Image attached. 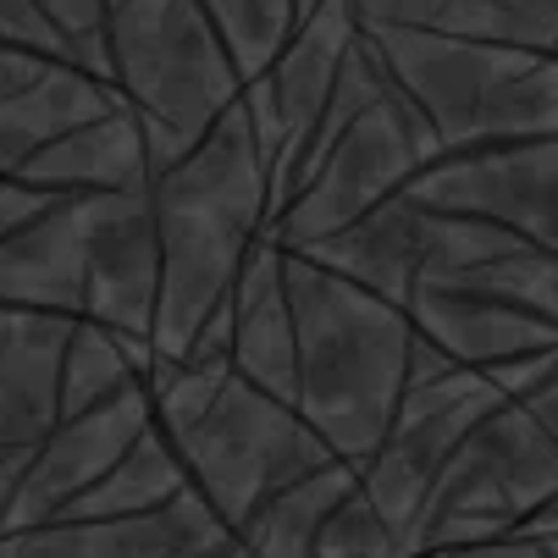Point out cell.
<instances>
[{"mask_svg": "<svg viewBox=\"0 0 558 558\" xmlns=\"http://www.w3.org/2000/svg\"><path fill=\"white\" fill-rule=\"evenodd\" d=\"M437 155L558 138V56L426 28H360Z\"/></svg>", "mask_w": 558, "mask_h": 558, "instance_id": "obj_3", "label": "cell"}, {"mask_svg": "<svg viewBox=\"0 0 558 558\" xmlns=\"http://www.w3.org/2000/svg\"><path fill=\"white\" fill-rule=\"evenodd\" d=\"M310 558H410L404 542L392 536V525L360 498V487L327 514L322 536H315Z\"/></svg>", "mask_w": 558, "mask_h": 558, "instance_id": "obj_26", "label": "cell"}, {"mask_svg": "<svg viewBox=\"0 0 558 558\" xmlns=\"http://www.w3.org/2000/svg\"><path fill=\"white\" fill-rule=\"evenodd\" d=\"M117 106H122V95L111 84H100V77L77 72V66H50L28 89L0 100V178H17V167L28 155H39L50 138L84 128Z\"/></svg>", "mask_w": 558, "mask_h": 558, "instance_id": "obj_19", "label": "cell"}, {"mask_svg": "<svg viewBox=\"0 0 558 558\" xmlns=\"http://www.w3.org/2000/svg\"><path fill=\"white\" fill-rule=\"evenodd\" d=\"M23 464H28V453H7V459H0V536H7V509H12V493H17Z\"/></svg>", "mask_w": 558, "mask_h": 558, "instance_id": "obj_34", "label": "cell"}, {"mask_svg": "<svg viewBox=\"0 0 558 558\" xmlns=\"http://www.w3.org/2000/svg\"><path fill=\"white\" fill-rule=\"evenodd\" d=\"M404 315H410V332L459 371H493L504 360L558 349V322L459 282H415Z\"/></svg>", "mask_w": 558, "mask_h": 558, "instance_id": "obj_14", "label": "cell"}, {"mask_svg": "<svg viewBox=\"0 0 558 558\" xmlns=\"http://www.w3.org/2000/svg\"><path fill=\"white\" fill-rule=\"evenodd\" d=\"M293 255L404 310L415 293V277H421V210L404 199H387L371 216H360L354 227L322 238L310 250H293Z\"/></svg>", "mask_w": 558, "mask_h": 558, "instance_id": "obj_18", "label": "cell"}, {"mask_svg": "<svg viewBox=\"0 0 558 558\" xmlns=\"http://www.w3.org/2000/svg\"><path fill=\"white\" fill-rule=\"evenodd\" d=\"M183 487H189V470H183L178 448L161 437V426L149 421V426L138 432V442L100 475L84 498H72L56 520H122V514H149V509L172 504Z\"/></svg>", "mask_w": 558, "mask_h": 558, "instance_id": "obj_21", "label": "cell"}, {"mask_svg": "<svg viewBox=\"0 0 558 558\" xmlns=\"http://www.w3.org/2000/svg\"><path fill=\"white\" fill-rule=\"evenodd\" d=\"M155 288H161V255H155L149 205L138 194H95L89 238H84V322L149 343L155 327Z\"/></svg>", "mask_w": 558, "mask_h": 558, "instance_id": "obj_13", "label": "cell"}, {"mask_svg": "<svg viewBox=\"0 0 558 558\" xmlns=\"http://www.w3.org/2000/svg\"><path fill=\"white\" fill-rule=\"evenodd\" d=\"M149 426V398L144 381L106 398V404L56 421L34 448L28 464L17 475V493L7 509V531H28V525H50L72 498H84L100 475L138 442V432Z\"/></svg>", "mask_w": 558, "mask_h": 558, "instance_id": "obj_11", "label": "cell"}, {"mask_svg": "<svg viewBox=\"0 0 558 558\" xmlns=\"http://www.w3.org/2000/svg\"><path fill=\"white\" fill-rule=\"evenodd\" d=\"M17 183L45 189L56 199H95V194H138L149 183L138 117L128 106L50 138L39 155L17 167Z\"/></svg>", "mask_w": 558, "mask_h": 558, "instance_id": "obj_16", "label": "cell"}, {"mask_svg": "<svg viewBox=\"0 0 558 558\" xmlns=\"http://www.w3.org/2000/svg\"><path fill=\"white\" fill-rule=\"evenodd\" d=\"M504 12H514V17H525L531 28H542V34H553L558 39V0H498Z\"/></svg>", "mask_w": 558, "mask_h": 558, "instance_id": "obj_33", "label": "cell"}, {"mask_svg": "<svg viewBox=\"0 0 558 558\" xmlns=\"http://www.w3.org/2000/svg\"><path fill=\"white\" fill-rule=\"evenodd\" d=\"M84 238L89 199H61L12 238H0V310L77 322V310H84Z\"/></svg>", "mask_w": 558, "mask_h": 558, "instance_id": "obj_15", "label": "cell"}, {"mask_svg": "<svg viewBox=\"0 0 558 558\" xmlns=\"http://www.w3.org/2000/svg\"><path fill=\"white\" fill-rule=\"evenodd\" d=\"M498 404L504 398L493 392V381L482 371H448L437 381L404 387L376 453L354 470L360 498L392 525V536L404 542V553H410V536H415V520H421V504L437 482V470L448 464L459 437Z\"/></svg>", "mask_w": 558, "mask_h": 558, "instance_id": "obj_8", "label": "cell"}, {"mask_svg": "<svg viewBox=\"0 0 558 558\" xmlns=\"http://www.w3.org/2000/svg\"><path fill=\"white\" fill-rule=\"evenodd\" d=\"M354 34L360 28H354L349 0H327L322 12L293 23L282 50L238 89V100H244V111H250V128H255V144H260V167H266V227L288 205L293 167H299V155L310 144L315 117H322V106L332 95L338 61L354 45Z\"/></svg>", "mask_w": 558, "mask_h": 558, "instance_id": "obj_9", "label": "cell"}, {"mask_svg": "<svg viewBox=\"0 0 558 558\" xmlns=\"http://www.w3.org/2000/svg\"><path fill=\"white\" fill-rule=\"evenodd\" d=\"M61 315L0 310V459L28 453L56 426V371L66 343Z\"/></svg>", "mask_w": 558, "mask_h": 558, "instance_id": "obj_17", "label": "cell"}, {"mask_svg": "<svg viewBox=\"0 0 558 558\" xmlns=\"http://www.w3.org/2000/svg\"><path fill=\"white\" fill-rule=\"evenodd\" d=\"M322 7H327V0H288V28H293V23H304L310 12H322Z\"/></svg>", "mask_w": 558, "mask_h": 558, "instance_id": "obj_35", "label": "cell"}, {"mask_svg": "<svg viewBox=\"0 0 558 558\" xmlns=\"http://www.w3.org/2000/svg\"><path fill=\"white\" fill-rule=\"evenodd\" d=\"M514 250H525V238H514L504 227L421 210V277L415 282H448V277H464V271L487 266V260H504Z\"/></svg>", "mask_w": 558, "mask_h": 558, "instance_id": "obj_23", "label": "cell"}, {"mask_svg": "<svg viewBox=\"0 0 558 558\" xmlns=\"http://www.w3.org/2000/svg\"><path fill=\"white\" fill-rule=\"evenodd\" d=\"M199 7L210 12L238 77H250L282 50L288 39V0H199Z\"/></svg>", "mask_w": 558, "mask_h": 558, "instance_id": "obj_25", "label": "cell"}, {"mask_svg": "<svg viewBox=\"0 0 558 558\" xmlns=\"http://www.w3.org/2000/svg\"><path fill=\"white\" fill-rule=\"evenodd\" d=\"M558 498V387L475 421L421 504L410 553L482 547L514 536Z\"/></svg>", "mask_w": 558, "mask_h": 558, "instance_id": "obj_5", "label": "cell"}, {"mask_svg": "<svg viewBox=\"0 0 558 558\" xmlns=\"http://www.w3.org/2000/svg\"><path fill=\"white\" fill-rule=\"evenodd\" d=\"M39 17L72 45L77 72L106 84V0H34Z\"/></svg>", "mask_w": 558, "mask_h": 558, "instance_id": "obj_27", "label": "cell"}, {"mask_svg": "<svg viewBox=\"0 0 558 558\" xmlns=\"http://www.w3.org/2000/svg\"><path fill=\"white\" fill-rule=\"evenodd\" d=\"M398 199L432 216L504 227L525 238V244L558 255V138H520V144L437 155L432 167H421L404 183Z\"/></svg>", "mask_w": 558, "mask_h": 558, "instance_id": "obj_10", "label": "cell"}, {"mask_svg": "<svg viewBox=\"0 0 558 558\" xmlns=\"http://www.w3.org/2000/svg\"><path fill=\"white\" fill-rule=\"evenodd\" d=\"M282 299L293 322V415L338 464L360 470L404 398L410 315L299 255H282Z\"/></svg>", "mask_w": 558, "mask_h": 558, "instance_id": "obj_2", "label": "cell"}, {"mask_svg": "<svg viewBox=\"0 0 558 558\" xmlns=\"http://www.w3.org/2000/svg\"><path fill=\"white\" fill-rule=\"evenodd\" d=\"M0 558H238L216 509L183 487L172 504L122 520H50L0 536Z\"/></svg>", "mask_w": 558, "mask_h": 558, "instance_id": "obj_12", "label": "cell"}, {"mask_svg": "<svg viewBox=\"0 0 558 558\" xmlns=\"http://www.w3.org/2000/svg\"><path fill=\"white\" fill-rule=\"evenodd\" d=\"M432 161H437V144H432L426 122L410 111L404 95L387 89L376 106H365L332 138V149L310 167V178L293 189L282 216L266 227V238L282 255L322 244V238L354 227L360 216H371L376 205L398 199L404 183Z\"/></svg>", "mask_w": 558, "mask_h": 558, "instance_id": "obj_7", "label": "cell"}, {"mask_svg": "<svg viewBox=\"0 0 558 558\" xmlns=\"http://www.w3.org/2000/svg\"><path fill=\"white\" fill-rule=\"evenodd\" d=\"M50 205H61V199L45 194V189H28V183H17V178H0V238H12V232L28 227L34 216H45Z\"/></svg>", "mask_w": 558, "mask_h": 558, "instance_id": "obj_30", "label": "cell"}, {"mask_svg": "<svg viewBox=\"0 0 558 558\" xmlns=\"http://www.w3.org/2000/svg\"><path fill=\"white\" fill-rule=\"evenodd\" d=\"M155 349L138 343V338H117L95 322H77L66 327V343H61V371H56V421L66 415H84L95 404H106V398L128 392L144 381Z\"/></svg>", "mask_w": 558, "mask_h": 558, "instance_id": "obj_22", "label": "cell"}, {"mask_svg": "<svg viewBox=\"0 0 558 558\" xmlns=\"http://www.w3.org/2000/svg\"><path fill=\"white\" fill-rule=\"evenodd\" d=\"M415 558H558V542L504 536V542H482V547H442V553H415Z\"/></svg>", "mask_w": 558, "mask_h": 558, "instance_id": "obj_31", "label": "cell"}, {"mask_svg": "<svg viewBox=\"0 0 558 558\" xmlns=\"http://www.w3.org/2000/svg\"><path fill=\"white\" fill-rule=\"evenodd\" d=\"M106 84L138 117L155 178L205 138L244 77L199 0H117L106 12Z\"/></svg>", "mask_w": 558, "mask_h": 558, "instance_id": "obj_4", "label": "cell"}, {"mask_svg": "<svg viewBox=\"0 0 558 558\" xmlns=\"http://www.w3.org/2000/svg\"><path fill=\"white\" fill-rule=\"evenodd\" d=\"M161 288H155V360H183L194 332L232 293L244 255L266 238V167L244 100H232L178 167L144 183Z\"/></svg>", "mask_w": 558, "mask_h": 558, "instance_id": "obj_1", "label": "cell"}, {"mask_svg": "<svg viewBox=\"0 0 558 558\" xmlns=\"http://www.w3.org/2000/svg\"><path fill=\"white\" fill-rule=\"evenodd\" d=\"M354 493V470L349 464H327L315 475H299L282 493H271L244 525L232 531L238 558H310L315 536H322L327 514Z\"/></svg>", "mask_w": 558, "mask_h": 558, "instance_id": "obj_20", "label": "cell"}, {"mask_svg": "<svg viewBox=\"0 0 558 558\" xmlns=\"http://www.w3.org/2000/svg\"><path fill=\"white\" fill-rule=\"evenodd\" d=\"M493 381V392L504 398V404H520V398L531 392H547L558 387V349H542V354H520V360H504L493 371H482Z\"/></svg>", "mask_w": 558, "mask_h": 558, "instance_id": "obj_29", "label": "cell"}, {"mask_svg": "<svg viewBox=\"0 0 558 558\" xmlns=\"http://www.w3.org/2000/svg\"><path fill=\"white\" fill-rule=\"evenodd\" d=\"M111 7H117V0H106V12H111Z\"/></svg>", "mask_w": 558, "mask_h": 558, "instance_id": "obj_36", "label": "cell"}, {"mask_svg": "<svg viewBox=\"0 0 558 558\" xmlns=\"http://www.w3.org/2000/svg\"><path fill=\"white\" fill-rule=\"evenodd\" d=\"M459 288H475L487 299H504V304H520L531 315H547V322H558V255L553 250H514L504 260H487L475 266L464 277H448Z\"/></svg>", "mask_w": 558, "mask_h": 558, "instance_id": "obj_24", "label": "cell"}, {"mask_svg": "<svg viewBox=\"0 0 558 558\" xmlns=\"http://www.w3.org/2000/svg\"><path fill=\"white\" fill-rule=\"evenodd\" d=\"M56 61H39V56H23V50H7L0 45V100H12L17 89H28L34 77H45Z\"/></svg>", "mask_w": 558, "mask_h": 558, "instance_id": "obj_32", "label": "cell"}, {"mask_svg": "<svg viewBox=\"0 0 558 558\" xmlns=\"http://www.w3.org/2000/svg\"><path fill=\"white\" fill-rule=\"evenodd\" d=\"M167 442L189 470V487L216 509L227 531H238L271 493H282L299 475L338 464L288 404L255 392L232 371L216 381L205 410Z\"/></svg>", "mask_w": 558, "mask_h": 558, "instance_id": "obj_6", "label": "cell"}, {"mask_svg": "<svg viewBox=\"0 0 558 558\" xmlns=\"http://www.w3.org/2000/svg\"><path fill=\"white\" fill-rule=\"evenodd\" d=\"M0 45L23 50V56H39V61H56V66H77L72 45L39 17L34 0H0Z\"/></svg>", "mask_w": 558, "mask_h": 558, "instance_id": "obj_28", "label": "cell"}]
</instances>
